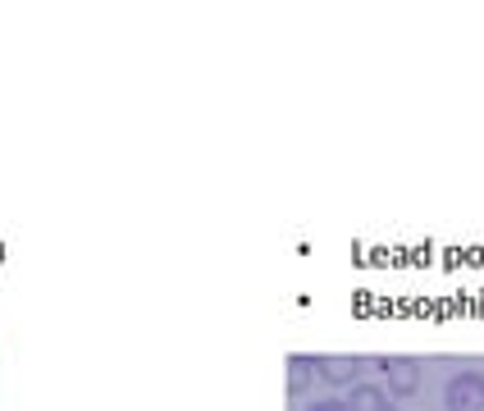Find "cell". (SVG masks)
<instances>
[{
  "instance_id": "3",
  "label": "cell",
  "mask_w": 484,
  "mask_h": 411,
  "mask_svg": "<svg viewBox=\"0 0 484 411\" xmlns=\"http://www.w3.org/2000/svg\"><path fill=\"white\" fill-rule=\"evenodd\" d=\"M361 356H343V352H334V356H315V370H320V380L325 384H352L356 375H361Z\"/></svg>"
},
{
  "instance_id": "5",
  "label": "cell",
  "mask_w": 484,
  "mask_h": 411,
  "mask_svg": "<svg viewBox=\"0 0 484 411\" xmlns=\"http://www.w3.org/2000/svg\"><path fill=\"white\" fill-rule=\"evenodd\" d=\"M347 407L352 411H393L388 407V389H380V384H356L352 398H347Z\"/></svg>"
},
{
  "instance_id": "2",
  "label": "cell",
  "mask_w": 484,
  "mask_h": 411,
  "mask_svg": "<svg viewBox=\"0 0 484 411\" xmlns=\"http://www.w3.org/2000/svg\"><path fill=\"white\" fill-rule=\"evenodd\" d=\"M380 370L388 375V398H412L421 389V361L416 356H380Z\"/></svg>"
},
{
  "instance_id": "4",
  "label": "cell",
  "mask_w": 484,
  "mask_h": 411,
  "mask_svg": "<svg viewBox=\"0 0 484 411\" xmlns=\"http://www.w3.org/2000/svg\"><path fill=\"white\" fill-rule=\"evenodd\" d=\"M320 380V370H315V356H288V393H306L311 384Z\"/></svg>"
},
{
  "instance_id": "1",
  "label": "cell",
  "mask_w": 484,
  "mask_h": 411,
  "mask_svg": "<svg viewBox=\"0 0 484 411\" xmlns=\"http://www.w3.org/2000/svg\"><path fill=\"white\" fill-rule=\"evenodd\" d=\"M443 407L448 411H484V375H475V370L453 375L448 389H443Z\"/></svg>"
},
{
  "instance_id": "6",
  "label": "cell",
  "mask_w": 484,
  "mask_h": 411,
  "mask_svg": "<svg viewBox=\"0 0 484 411\" xmlns=\"http://www.w3.org/2000/svg\"><path fill=\"white\" fill-rule=\"evenodd\" d=\"M306 411H352L347 402H338V398H320V402H311Z\"/></svg>"
}]
</instances>
